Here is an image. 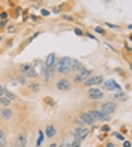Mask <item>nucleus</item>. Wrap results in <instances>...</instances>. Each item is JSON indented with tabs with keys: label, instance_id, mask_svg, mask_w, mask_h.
I'll return each instance as SVG.
<instances>
[{
	"label": "nucleus",
	"instance_id": "nucleus-40",
	"mask_svg": "<svg viewBox=\"0 0 132 147\" xmlns=\"http://www.w3.org/2000/svg\"><path fill=\"white\" fill-rule=\"evenodd\" d=\"M105 147H116V146H114V143H111V141H107V143H105Z\"/></svg>",
	"mask_w": 132,
	"mask_h": 147
},
{
	"label": "nucleus",
	"instance_id": "nucleus-41",
	"mask_svg": "<svg viewBox=\"0 0 132 147\" xmlns=\"http://www.w3.org/2000/svg\"><path fill=\"white\" fill-rule=\"evenodd\" d=\"M14 30H15V26H9V27H8V32H9V33H12Z\"/></svg>",
	"mask_w": 132,
	"mask_h": 147
},
{
	"label": "nucleus",
	"instance_id": "nucleus-31",
	"mask_svg": "<svg viewBox=\"0 0 132 147\" xmlns=\"http://www.w3.org/2000/svg\"><path fill=\"white\" fill-rule=\"evenodd\" d=\"M65 20H68V21H74V17H71V15H68V14H63L62 15Z\"/></svg>",
	"mask_w": 132,
	"mask_h": 147
},
{
	"label": "nucleus",
	"instance_id": "nucleus-2",
	"mask_svg": "<svg viewBox=\"0 0 132 147\" xmlns=\"http://www.w3.org/2000/svg\"><path fill=\"white\" fill-rule=\"evenodd\" d=\"M101 83H104V77L102 75H95V77H89L86 78L83 84L86 86V87H92V86H99Z\"/></svg>",
	"mask_w": 132,
	"mask_h": 147
},
{
	"label": "nucleus",
	"instance_id": "nucleus-12",
	"mask_svg": "<svg viewBox=\"0 0 132 147\" xmlns=\"http://www.w3.org/2000/svg\"><path fill=\"white\" fill-rule=\"evenodd\" d=\"M12 116H14V113H12V110L9 108V107H5V108H0V117H2L3 120H11Z\"/></svg>",
	"mask_w": 132,
	"mask_h": 147
},
{
	"label": "nucleus",
	"instance_id": "nucleus-38",
	"mask_svg": "<svg viewBox=\"0 0 132 147\" xmlns=\"http://www.w3.org/2000/svg\"><path fill=\"white\" fill-rule=\"evenodd\" d=\"M59 147H71V144H69L68 141H63V143H62L60 146H59Z\"/></svg>",
	"mask_w": 132,
	"mask_h": 147
},
{
	"label": "nucleus",
	"instance_id": "nucleus-26",
	"mask_svg": "<svg viewBox=\"0 0 132 147\" xmlns=\"http://www.w3.org/2000/svg\"><path fill=\"white\" fill-rule=\"evenodd\" d=\"M116 99H120V101H126V95H125V93L120 90V92H119L117 95H116Z\"/></svg>",
	"mask_w": 132,
	"mask_h": 147
},
{
	"label": "nucleus",
	"instance_id": "nucleus-9",
	"mask_svg": "<svg viewBox=\"0 0 132 147\" xmlns=\"http://www.w3.org/2000/svg\"><path fill=\"white\" fill-rule=\"evenodd\" d=\"M104 86H105V89H108L110 92H120L122 87L119 86L116 81H113V80H107V81H104Z\"/></svg>",
	"mask_w": 132,
	"mask_h": 147
},
{
	"label": "nucleus",
	"instance_id": "nucleus-19",
	"mask_svg": "<svg viewBox=\"0 0 132 147\" xmlns=\"http://www.w3.org/2000/svg\"><path fill=\"white\" fill-rule=\"evenodd\" d=\"M30 68H32V65H30V63H23L21 66H20V72H21L23 75H24V74L27 72V71H29Z\"/></svg>",
	"mask_w": 132,
	"mask_h": 147
},
{
	"label": "nucleus",
	"instance_id": "nucleus-16",
	"mask_svg": "<svg viewBox=\"0 0 132 147\" xmlns=\"http://www.w3.org/2000/svg\"><path fill=\"white\" fill-rule=\"evenodd\" d=\"M84 66H83V63L81 62H78V60H74L72 59V63H71V72H77V71H80V69H83Z\"/></svg>",
	"mask_w": 132,
	"mask_h": 147
},
{
	"label": "nucleus",
	"instance_id": "nucleus-22",
	"mask_svg": "<svg viewBox=\"0 0 132 147\" xmlns=\"http://www.w3.org/2000/svg\"><path fill=\"white\" fill-rule=\"evenodd\" d=\"M2 96H6V98H8V99H9L11 102H12V101H14V99H15V95H14V93H11V92H9L8 89L5 90V93H3Z\"/></svg>",
	"mask_w": 132,
	"mask_h": 147
},
{
	"label": "nucleus",
	"instance_id": "nucleus-17",
	"mask_svg": "<svg viewBox=\"0 0 132 147\" xmlns=\"http://www.w3.org/2000/svg\"><path fill=\"white\" fill-rule=\"evenodd\" d=\"M24 77H26V78H36V77H38V71L32 66V68L24 74Z\"/></svg>",
	"mask_w": 132,
	"mask_h": 147
},
{
	"label": "nucleus",
	"instance_id": "nucleus-28",
	"mask_svg": "<svg viewBox=\"0 0 132 147\" xmlns=\"http://www.w3.org/2000/svg\"><path fill=\"white\" fill-rule=\"evenodd\" d=\"M95 32L99 33V35H105V30L102 27H99V26H96V27H95Z\"/></svg>",
	"mask_w": 132,
	"mask_h": 147
},
{
	"label": "nucleus",
	"instance_id": "nucleus-44",
	"mask_svg": "<svg viewBox=\"0 0 132 147\" xmlns=\"http://www.w3.org/2000/svg\"><path fill=\"white\" fill-rule=\"evenodd\" d=\"M50 147H59L57 144H50Z\"/></svg>",
	"mask_w": 132,
	"mask_h": 147
},
{
	"label": "nucleus",
	"instance_id": "nucleus-20",
	"mask_svg": "<svg viewBox=\"0 0 132 147\" xmlns=\"http://www.w3.org/2000/svg\"><path fill=\"white\" fill-rule=\"evenodd\" d=\"M60 63H63V65H66V66H69L71 68V63H72V59L71 57H68V56H65V57H62L60 60H59Z\"/></svg>",
	"mask_w": 132,
	"mask_h": 147
},
{
	"label": "nucleus",
	"instance_id": "nucleus-4",
	"mask_svg": "<svg viewBox=\"0 0 132 147\" xmlns=\"http://www.w3.org/2000/svg\"><path fill=\"white\" fill-rule=\"evenodd\" d=\"M116 108H117L116 102H114V101H108V102H104V104H102L101 111L105 113V114H108V116H111V114L116 111Z\"/></svg>",
	"mask_w": 132,
	"mask_h": 147
},
{
	"label": "nucleus",
	"instance_id": "nucleus-15",
	"mask_svg": "<svg viewBox=\"0 0 132 147\" xmlns=\"http://www.w3.org/2000/svg\"><path fill=\"white\" fill-rule=\"evenodd\" d=\"M44 135H47L48 138H54V137H56V128H54L53 125H48L47 128H45Z\"/></svg>",
	"mask_w": 132,
	"mask_h": 147
},
{
	"label": "nucleus",
	"instance_id": "nucleus-25",
	"mask_svg": "<svg viewBox=\"0 0 132 147\" xmlns=\"http://www.w3.org/2000/svg\"><path fill=\"white\" fill-rule=\"evenodd\" d=\"M17 83H20V84H26V83H27V78H26L23 74H20V77H18V80H17Z\"/></svg>",
	"mask_w": 132,
	"mask_h": 147
},
{
	"label": "nucleus",
	"instance_id": "nucleus-33",
	"mask_svg": "<svg viewBox=\"0 0 132 147\" xmlns=\"http://www.w3.org/2000/svg\"><path fill=\"white\" fill-rule=\"evenodd\" d=\"M101 131H102V132H108V131H110V125H104L102 128H101Z\"/></svg>",
	"mask_w": 132,
	"mask_h": 147
},
{
	"label": "nucleus",
	"instance_id": "nucleus-39",
	"mask_svg": "<svg viewBox=\"0 0 132 147\" xmlns=\"http://www.w3.org/2000/svg\"><path fill=\"white\" fill-rule=\"evenodd\" d=\"M105 26H108L110 29H119L117 26H114V24H110V23H105Z\"/></svg>",
	"mask_w": 132,
	"mask_h": 147
},
{
	"label": "nucleus",
	"instance_id": "nucleus-18",
	"mask_svg": "<svg viewBox=\"0 0 132 147\" xmlns=\"http://www.w3.org/2000/svg\"><path fill=\"white\" fill-rule=\"evenodd\" d=\"M6 144H8V141H6V135L3 131H0V147H6Z\"/></svg>",
	"mask_w": 132,
	"mask_h": 147
},
{
	"label": "nucleus",
	"instance_id": "nucleus-30",
	"mask_svg": "<svg viewBox=\"0 0 132 147\" xmlns=\"http://www.w3.org/2000/svg\"><path fill=\"white\" fill-rule=\"evenodd\" d=\"M74 33H75L77 36H83V35H84L83 30H81V29H78V27H75V29H74Z\"/></svg>",
	"mask_w": 132,
	"mask_h": 147
},
{
	"label": "nucleus",
	"instance_id": "nucleus-42",
	"mask_svg": "<svg viewBox=\"0 0 132 147\" xmlns=\"http://www.w3.org/2000/svg\"><path fill=\"white\" fill-rule=\"evenodd\" d=\"M123 147H131V143L129 141H123Z\"/></svg>",
	"mask_w": 132,
	"mask_h": 147
},
{
	"label": "nucleus",
	"instance_id": "nucleus-8",
	"mask_svg": "<svg viewBox=\"0 0 132 147\" xmlns=\"http://www.w3.org/2000/svg\"><path fill=\"white\" fill-rule=\"evenodd\" d=\"M27 134L26 132H21L18 134V137L15 140V147H27Z\"/></svg>",
	"mask_w": 132,
	"mask_h": 147
},
{
	"label": "nucleus",
	"instance_id": "nucleus-3",
	"mask_svg": "<svg viewBox=\"0 0 132 147\" xmlns=\"http://www.w3.org/2000/svg\"><path fill=\"white\" fill-rule=\"evenodd\" d=\"M74 74H75V75H74V81H84L86 78H89V77H90L92 71L87 69V68H83V69L77 71V72H74Z\"/></svg>",
	"mask_w": 132,
	"mask_h": 147
},
{
	"label": "nucleus",
	"instance_id": "nucleus-27",
	"mask_svg": "<svg viewBox=\"0 0 132 147\" xmlns=\"http://www.w3.org/2000/svg\"><path fill=\"white\" fill-rule=\"evenodd\" d=\"M71 147H81V141H78V140H72Z\"/></svg>",
	"mask_w": 132,
	"mask_h": 147
},
{
	"label": "nucleus",
	"instance_id": "nucleus-37",
	"mask_svg": "<svg viewBox=\"0 0 132 147\" xmlns=\"http://www.w3.org/2000/svg\"><path fill=\"white\" fill-rule=\"evenodd\" d=\"M86 36H87V38H90V39H93V41H98V38H95L93 35H92V33H86Z\"/></svg>",
	"mask_w": 132,
	"mask_h": 147
},
{
	"label": "nucleus",
	"instance_id": "nucleus-45",
	"mask_svg": "<svg viewBox=\"0 0 132 147\" xmlns=\"http://www.w3.org/2000/svg\"><path fill=\"white\" fill-rule=\"evenodd\" d=\"M0 41H2V35H0Z\"/></svg>",
	"mask_w": 132,
	"mask_h": 147
},
{
	"label": "nucleus",
	"instance_id": "nucleus-34",
	"mask_svg": "<svg viewBox=\"0 0 132 147\" xmlns=\"http://www.w3.org/2000/svg\"><path fill=\"white\" fill-rule=\"evenodd\" d=\"M6 18H8V14H6V12H2V14H0V20L6 21Z\"/></svg>",
	"mask_w": 132,
	"mask_h": 147
},
{
	"label": "nucleus",
	"instance_id": "nucleus-32",
	"mask_svg": "<svg viewBox=\"0 0 132 147\" xmlns=\"http://www.w3.org/2000/svg\"><path fill=\"white\" fill-rule=\"evenodd\" d=\"M41 15H42V17H48V15H50V11L42 9V11H41Z\"/></svg>",
	"mask_w": 132,
	"mask_h": 147
},
{
	"label": "nucleus",
	"instance_id": "nucleus-35",
	"mask_svg": "<svg viewBox=\"0 0 132 147\" xmlns=\"http://www.w3.org/2000/svg\"><path fill=\"white\" fill-rule=\"evenodd\" d=\"M53 14H60V6H56V8L53 9Z\"/></svg>",
	"mask_w": 132,
	"mask_h": 147
},
{
	"label": "nucleus",
	"instance_id": "nucleus-23",
	"mask_svg": "<svg viewBox=\"0 0 132 147\" xmlns=\"http://www.w3.org/2000/svg\"><path fill=\"white\" fill-rule=\"evenodd\" d=\"M0 104H2L3 107H9L11 105V101L6 96H0Z\"/></svg>",
	"mask_w": 132,
	"mask_h": 147
},
{
	"label": "nucleus",
	"instance_id": "nucleus-7",
	"mask_svg": "<svg viewBox=\"0 0 132 147\" xmlns=\"http://www.w3.org/2000/svg\"><path fill=\"white\" fill-rule=\"evenodd\" d=\"M74 132H75V135L78 137V140H80V141L86 140V138H87V135H89V129L86 128V126H78V128L74 129Z\"/></svg>",
	"mask_w": 132,
	"mask_h": 147
},
{
	"label": "nucleus",
	"instance_id": "nucleus-24",
	"mask_svg": "<svg viewBox=\"0 0 132 147\" xmlns=\"http://www.w3.org/2000/svg\"><path fill=\"white\" fill-rule=\"evenodd\" d=\"M38 134H39V137H38V140H36V147H41L42 140H44V132H42V131H39Z\"/></svg>",
	"mask_w": 132,
	"mask_h": 147
},
{
	"label": "nucleus",
	"instance_id": "nucleus-6",
	"mask_svg": "<svg viewBox=\"0 0 132 147\" xmlns=\"http://www.w3.org/2000/svg\"><path fill=\"white\" fill-rule=\"evenodd\" d=\"M104 98V92L101 89L98 87H90L89 90V99H92V101H99V99Z\"/></svg>",
	"mask_w": 132,
	"mask_h": 147
},
{
	"label": "nucleus",
	"instance_id": "nucleus-21",
	"mask_svg": "<svg viewBox=\"0 0 132 147\" xmlns=\"http://www.w3.org/2000/svg\"><path fill=\"white\" fill-rule=\"evenodd\" d=\"M29 89H30L32 92H35V93H38L39 90H41V86H39L38 83H32V84H29Z\"/></svg>",
	"mask_w": 132,
	"mask_h": 147
},
{
	"label": "nucleus",
	"instance_id": "nucleus-13",
	"mask_svg": "<svg viewBox=\"0 0 132 147\" xmlns=\"http://www.w3.org/2000/svg\"><path fill=\"white\" fill-rule=\"evenodd\" d=\"M44 65L47 66V68H53V66L56 65V54H54V53H50V54L47 56V59H45Z\"/></svg>",
	"mask_w": 132,
	"mask_h": 147
},
{
	"label": "nucleus",
	"instance_id": "nucleus-5",
	"mask_svg": "<svg viewBox=\"0 0 132 147\" xmlns=\"http://www.w3.org/2000/svg\"><path fill=\"white\" fill-rule=\"evenodd\" d=\"M71 86H72V83L69 81L68 78H62V80H59V81L56 83L57 90H60V92H68V90H71Z\"/></svg>",
	"mask_w": 132,
	"mask_h": 147
},
{
	"label": "nucleus",
	"instance_id": "nucleus-36",
	"mask_svg": "<svg viewBox=\"0 0 132 147\" xmlns=\"http://www.w3.org/2000/svg\"><path fill=\"white\" fill-rule=\"evenodd\" d=\"M6 26V21H3V20H0V30H3Z\"/></svg>",
	"mask_w": 132,
	"mask_h": 147
},
{
	"label": "nucleus",
	"instance_id": "nucleus-43",
	"mask_svg": "<svg viewBox=\"0 0 132 147\" xmlns=\"http://www.w3.org/2000/svg\"><path fill=\"white\" fill-rule=\"evenodd\" d=\"M116 71H117V72H119V75H122V77H123V75H125V72H123V71H122V69H116Z\"/></svg>",
	"mask_w": 132,
	"mask_h": 147
},
{
	"label": "nucleus",
	"instance_id": "nucleus-29",
	"mask_svg": "<svg viewBox=\"0 0 132 147\" xmlns=\"http://www.w3.org/2000/svg\"><path fill=\"white\" fill-rule=\"evenodd\" d=\"M114 137H116L117 140H120V141H125V135H123V134H119V132H116V134H114Z\"/></svg>",
	"mask_w": 132,
	"mask_h": 147
},
{
	"label": "nucleus",
	"instance_id": "nucleus-10",
	"mask_svg": "<svg viewBox=\"0 0 132 147\" xmlns=\"http://www.w3.org/2000/svg\"><path fill=\"white\" fill-rule=\"evenodd\" d=\"M80 122H81L84 126H92V125H95V120L90 117L89 113H81V114H80Z\"/></svg>",
	"mask_w": 132,
	"mask_h": 147
},
{
	"label": "nucleus",
	"instance_id": "nucleus-1",
	"mask_svg": "<svg viewBox=\"0 0 132 147\" xmlns=\"http://www.w3.org/2000/svg\"><path fill=\"white\" fill-rule=\"evenodd\" d=\"M87 113L95 122H111V116L105 114V113H102L101 110H92V111H87Z\"/></svg>",
	"mask_w": 132,
	"mask_h": 147
},
{
	"label": "nucleus",
	"instance_id": "nucleus-11",
	"mask_svg": "<svg viewBox=\"0 0 132 147\" xmlns=\"http://www.w3.org/2000/svg\"><path fill=\"white\" fill-rule=\"evenodd\" d=\"M53 68H54V71L57 72V74H69L71 72V68L69 66H66V65H63V63H60V62H56V65L53 66Z\"/></svg>",
	"mask_w": 132,
	"mask_h": 147
},
{
	"label": "nucleus",
	"instance_id": "nucleus-14",
	"mask_svg": "<svg viewBox=\"0 0 132 147\" xmlns=\"http://www.w3.org/2000/svg\"><path fill=\"white\" fill-rule=\"evenodd\" d=\"M51 69L53 68H47L45 65H42V75H44V81H50L51 77H53V74H51Z\"/></svg>",
	"mask_w": 132,
	"mask_h": 147
}]
</instances>
